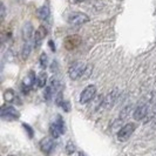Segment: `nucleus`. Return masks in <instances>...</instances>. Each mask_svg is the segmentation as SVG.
<instances>
[{
  "label": "nucleus",
  "mask_w": 156,
  "mask_h": 156,
  "mask_svg": "<svg viewBox=\"0 0 156 156\" xmlns=\"http://www.w3.org/2000/svg\"><path fill=\"white\" fill-rule=\"evenodd\" d=\"M87 69V65L80 62H74L72 63V66L68 69V74H69V78L72 80H76V79H85V74H86Z\"/></svg>",
  "instance_id": "f257e3e1"
},
{
  "label": "nucleus",
  "mask_w": 156,
  "mask_h": 156,
  "mask_svg": "<svg viewBox=\"0 0 156 156\" xmlns=\"http://www.w3.org/2000/svg\"><path fill=\"white\" fill-rule=\"evenodd\" d=\"M65 123H63V120L61 116H58L56 121L54 123H52L49 127V133L52 135L53 139H58L60 135H62L65 133Z\"/></svg>",
  "instance_id": "f03ea898"
},
{
  "label": "nucleus",
  "mask_w": 156,
  "mask_h": 156,
  "mask_svg": "<svg viewBox=\"0 0 156 156\" xmlns=\"http://www.w3.org/2000/svg\"><path fill=\"white\" fill-rule=\"evenodd\" d=\"M89 21V16L82 12H73L68 16V23L73 26H80Z\"/></svg>",
  "instance_id": "7ed1b4c3"
},
{
  "label": "nucleus",
  "mask_w": 156,
  "mask_h": 156,
  "mask_svg": "<svg viewBox=\"0 0 156 156\" xmlns=\"http://www.w3.org/2000/svg\"><path fill=\"white\" fill-rule=\"evenodd\" d=\"M1 117L4 120H7V121H12V120H16L19 119V113L16 110L14 107L9 106V105H4L1 107V113H0Z\"/></svg>",
  "instance_id": "20e7f679"
},
{
  "label": "nucleus",
  "mask_w": 156,
  "mask_h": 156,
  "mask_svg": "<svg viewBox=\"0 0 156 156\" xmlns=\"http://www.w3.org/2000/svg\"><path fill=\"white\" fill-rule=\"evenodd\" d=\"M134 130H135V125L134 123H127V125L123 126L119 130V133H117V140L121 141V142H126V141L132 136Z\"/></svg>",
  "instance_id": "39448f33"
},
{
  "label": "nucleus",
  "mask_w": 156,
  "mask_h": 156,
  "mask_svg": "<svg viewBox=\"0 0 156 156\" xmlns=\"http://www.w3.org/2000/svg\"><path fill=\"white\" fill-rule=\"evenodd\" d=\"M96 94V87L94 85H89L87 86L80 94V102L82 105H85L87 102H89L90 100H93V98Z\"/></svg>",
  "instance_id": "423d86ee"
},
{
  "label": "nucleus",
  "mask_w": 156,
  "mask_h": 156,
  "mask_svg": "<svg viewBox=\"0 0 156 156\" xmlns=\"http://www.w3.org/2000/svg\"><path fill=\"white\" fill-rule=\"evenodd\" d=\"M35 81H37V76H35L34 72H30V73L25 76V79L23 80V85H21V87H23V92L27 94L33 87L35 88Z\"/></svg>",
  "instance_id": "0eeeda50"
},
{
  "label": "nucleus",
  "mask_w": 156,
  "mask_h": 156,
  "mask_svg": "<svg viewBox=\"0 0 156 156\" xmlns=\"http://www.w3.org/2000/svg\"><path fill=\"white\" fill-rule=\"evenodd\" d=\"M54 147H55L54 141L52 140V139H49V137H45V139H42V140L40 141V149L46 155H49L53 151Z\"/></svg>",
  "instance_id": "6e6552de"
},
{
  "label": "nucleus",
  "mask_w": 156,
  "mask_h": 156,
  "mask_svg": "<svg viewBox=\"0 0 156 156\" xmlns=\"http://www.w3.org/2000/svg\"><path fill=\"white\" fill-rule=\"evenodd\" d=\"M46 35H47L46 27L45 26H40L39 28H38V31L35 32V34H34V45H35L37 48L40 47V45L42 44V41H44Z\"/></svg>",
  "instance_id": "1a4fd4ad"
},
{
  "label": "nucleus",
  "mask_w": 156,
  "mask_h": 156,
  "mask_svg": "<svg viewBox=\"0 0 156 156\" xmlns=\"http://www.w3.org/2000/svg\"><path fill=\"white\" fill-rule=\"evenodd\" d=\"M147 113H148V107H147V105H141V106H139L136 109L134 110L133 117L136 121H141V120H143V119L146 117Z\"/></svg>",
  "instance_id": "9d476101"
},
{
  "label": "nucleus",
  "mask_w": 156,
  "mask_h": 156,
  "mask_svg": "<svg viewBox=\"0 0 156 156\" xmlns=\"http://www.w3.org/2000/svg\"><path fill=\"white\" fill-rule=\"evenodd\" d=\"M33 37V27H32V23H26L23 25V40L27 42L30 41Z\"/></svg>",
  "instance_id": "9b49d317"
},
{
  "label": "nucleus",
  "mask_w": 156,
  "mask_h": 156,
  "mask_svg": "<svg viewBox=\"0 0 156 156\" xmlns=\"http://www.w3.org/2000/svg\"><path fill=\"white\" fill-rule=\"evenodd\" d=\"M117 95H119L117 90H114V92H110V93L106 96V99H105V101H103V105H105L106 108H110V107L114 105V102L116 101Z\"/></svg>",
  "instance_id": "f8f14e48"
},
{
  "label": "nucleus",
  "mask_w": 156,
  "mask_h": 156,
  "mask_svg": "<svg viewBox=\"0 0 156 156\" xmlns=\"http://www.w3.org/2000/svg\"><path fill=\"white\" fill-rule=\"evenodd\" d=\"M47 85V74L46 72H40L37 76L35 88H44Z\"/></svg>",
  "instance_id": "ddd939ff"
},
{
  "label": "nucleus",
  "mask_w": 156,
  "mask_h": 156,
  "mask_svg": "<svg viewBox=\"0 0 156 156\" xmlns=\"http://www.w3.org/2000/svg\"><path fill=\"white\" fill-rule=\"evenodd\" d=\"M38 16H39L41 20H47L48 16H49V8L48 5H44L38 9Z\"/></svg>",
  "instance_id": "4468645a"
},
{
  "label": "nucleus",
  "mask_w": 156,
  "mask_h": 156,
  "mask_svg": "<svg viewBox=\"0 0 156 156\" xmlns=\"http://www.w3.org/2000/svg\"><path fill=\"white\" fill-rule=\"evenodd\" d=\"M4 99H5V101L8 102V103L14 101V99H16V93H14V90H13V89H6L5 93H4Z\"/></svg>",
  "instance_id": "2eb2a0df"
},
{
  "label": "nucleus",
  "mask_w": 156,
  "mask_h": 156,
  "mask_svg": "<svg viewBox=\"0 0 156 156\" xmlns=\"http://www.w3.org/2000/svg\"><path fill=\"white\" fill-rule=\"evenodd\" d=\"M31 52H32V45L30 42H26L23 47V52H21V55H23V58L26 60L30 55H31Z\"/></svg>",
  "instance_id": "dca6fc26"
},
{
  "label": "nucleus",
  "mask_w": 156,
  "mask_h": 156,
  "mask_svg": "<svg viewBox=\"0 0 156 156\" xmlns=\"http://www.w3.org/2000/svg\"><path fill=\"white\" fill-rule=\"evenodd\" d=\"M54 94H55L54 90H53L49 86H47L46 89H45V93H44L45 100H46V101H51V99H52V96H53Z\"/></svg>",
  "instance_id": "f3484780"
},
{
  "label": "nucleus",
  "mask_w": 156,
  "mask_h": 156,
  "mask_svg": "<svg viewBox=\"0 0 156 156\" xmlns=\"http://www.w3.org/2000/svg\"><path fill=\"white\" fill-rule=\"evenodd\" d=\"M40 65H41V68H46L47 67V63H48V59H47V55L45 53L40 55Z\"/></svg>",
  "instance_id": "a211bd4d"
},
{
  "label": "nucleus",
  "mask_w": 156,
  "mask_h": 156,
  "mask_svg": "<svg viewBox=\"0 0 156 156\" xmlns=\"http://www.w3.org/2000/svg\"><path fill=\"white\" fill-rule=\"evenodd\" d=\"M61 107L63 108L65 112H67V113H68V112L70 110V103L68 101H63L62 105H61Z\"/></svg>",
  "instance_id": "6ab92c4d"
},
{
  "label": "nucleus",
  "mask_w": 156,
  "mask_h": 156,
  "mask_svg": "<svg viewBox=\"0 0 156 156\" xmlns=\"http://www.w3.org/2000/svg\"><path fill=\"white\" fill-rule=\"evenodd\" d=\"M67 151H68V154H72L73 153V146H72V143H68V147H67Z\"/></svg>",
  "instance_id": "aec40b11"
},
{
  "label": "nucleus",
  "mask_w": 156,
  "mask_h": 156,
  "mask_svg": "<svg viewBox=\"0 0 156 156\" xmlns=\"http://www.w3.org/2000/svg\"><path fill=\"white\" fill-rule=\"evenodd\" d=\"M1 18H2V19L5 18V5H4V4L1 5Z\"/></svg>",
  "instance_id": "412c9836"
},
{
  "label": "nucleus",
  "mask_w": 156,
  "mask_h": 156,
  "mask_svg": "<svg viewBox=\"0 0 156 156\" xmlns=\"http://www.w3.org/2000/svg\"><path fill=\"white\" fill-rule=\"evenodd\" d=\"M23 127L27 129V132H30V134H31V137L33 136V133H32V128L30 127V126H27V125H23Z\"/></svg>",
  "instance_id": "4be33fe9"
},
{
  "label": "nucleus",
  "mask_w": 156,
  "mask_h": 156,
  "mask_svg": "<svg viewBox=\"0 0 156 156\" xmlns=\"http://www.w3.org/2000/svg\"><path fill=\"white\" fill-rule=\"evenodd\" d=\"M49 45H51V48H52V51H54V44H53V41H49Z\"/></svg>",
  "instance_id": "5701e85b"
},
{
  "label": "nucleus",
  "mask_w": 156,
  "mask_h": 156,
  "mask_svg": "<svg viewBox=\"0 0 156 156\" xmlns=\"http://www.w3.org/2000/svg\"><path fill=\"white\" fill-rule=\"evenodd\" d=\"M79 155H80V156H86V155H83V153H80Z\"/></svg>",
  "instance_id": "b1692460"
},
{
  "label": "nucleus",
  "mask_w": 156,
  "mask_h": 156,
  "mask_svg": "<svg viewBox=\"0 0 156 156\" xmlns=\"http://www.w3.org/2000/svg\"><path fill=\"white\" fill-rule=\"evenodd\" d=\"M75 1H85V0H75Z\"/></svg>",
  "instance_id": "393cba45"
}]
</instances>
